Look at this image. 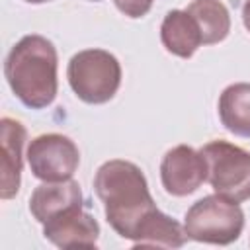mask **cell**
Masks as SVG:
<instances>
[{
	"mask_svg": "<svg viewBox=\"0 0 250 250\" xmlns=\"http://www.w3.org/2000/svg\"><path fill=\"white\" fill-rule=\"evenodd\" d=\"M219 117L227 131L250 139V84L236 82L223 90L219 98Z\"/></svg>",
	"mask_w": 250,
	"mask_h": 250,
	"instance_id": "obj_13",
	"label": "cell"
},
{
	"mask_svg": "<svg viewBox=\"0 0 250 250\" xmlns=\"http://www.w3.org/2000/svg\"><path fill=\"white\" fill-rule=\"evenodd\" d=\"M92 2H100V0H92Z\"/></svg>",
	"mask_w": 250,
	"mask_h": 250,
	"instance_id": "obj_18",
	"label": "cell"
},
{
	"mask_svg": "<svg viewBox=\"0 0 250 250\" xmlns=\"http://www.w3.org/2000/svg\"><path fill=\"white\" fill-rule=\"evenodd\" d=\"M66 78L78 100L100 105L117 94L121 86V64L109 51L84 49L68 61Z\"/></svg>",
	"mask_w": 250,
	"mask_h": 250,
	"instance_id": "obj_3",
	"label": "cell"
},
{
	"mask_svg": "<svg viewBox=\"0 0 250 250\" xmlns=\"http://www.w3.org/2000/svg\"><path fill=\"white\" fill-rule=\"evenodd\" d=\"M94 191L104 203L109 227L121 238L133 240L143 219L156 209L143 170L129 160L104 162L94 176Z\"/></svg>",
	"mask_w": 250,
	"mask_h": 250,
	"instance_id": "obj_1",
	"label": "cell"
},
{
	"mask_svg": "<svg viewBox=\"0 0 250 250\" xmlns=\"http://www.w3.org/2000/svg\"><path fill=\"white\" fill-rule=\"evenodd\" d=\"M27 4H45V2H51V0H25Z\"/></svg>",
	"mask_w": 250,
	"mask_h": 250,
	"instance_id": "obj_17",
	"label": "cell"
},
{
	"mask_svg": "<svg viewBox=\"0 0 250 250\" xmlns=\"http://www.w3.org/2000/svg\"><path fill=\"white\" fill-rule=\"evenodd\" d=\"M188 232L186 229L172 219L170 215L154 209L148 213L143 223L139 225L133 244L135 246H152V248H180L188 242Z\"/></svg>",
	"mask_w": 250,
	"mask_h": 250,
	"instance_id": "obj_12",
	"label": "cell"
},
{
	"mask_svg": "<svg viewBox=\"0 0 250 250\" xmlns=\"http://www.w3.org/2000/svg\"><path fill=\"white\" fill-rule=\"evenodd\" d=\"M0 139H2V188L0 197L12 199L20 191L21 168H23V145L27 139L25 127L12 119L2 117L0 121Z\"/></svg>",
	"mask_w": 250,
	"mask_h": 250,
	"instance_id": "obj_9",
	"label": "cell"
},
{
	"mask_svg": "<svg viewBox=\"0 0 250 250\" xmlns=\"http://www.w3.org/2000/svg\"><path fill=\"white\" fill-rule=\"evenodd\" d=\"M242 23L250 31V0H246L244 6H242Z\"/></svg>",
	"mask_w": 250,
	"mask_h": 250,
	"instance_id": "obj_16",
	"label": "cell"
},
{
	"mask_svg": "<svg viewBox=\"0 0 250 250\" xmlns=\"http://www.w3.org/2000/svg\"><path fill=\"white\" fill-rule=\"evenodd\" d=\"M82 189L76 180H61V182H43L37 186L29 197V211L37 223H47L49 219L61 215L62 211L82 205Z\"/></svg>",
	"mask_w": 250,
	"mask_h": 250,
	"instance_id": "obj_10",
	"label": "cell"
},
{
	"mask_svg": "<svg viewBox=\"0 0 250 250\" xmlns=\"http://www.w3.org/2000/svg\"><path fill=\"white\" fill-rule=\"evenodd\" d=\"M207 180V164L199 150L188 145L170 148L160 162V182L166 193L186 197L201 188Z\"/></svg>",
	"mask_w": 250,
	"mask_h": 250,
	"instance_id": "obj_7",
	"label": "cell"
},
{
	"mask_svg": "<svg viewBox=\"0 0 250 250\" xmlns=\"http://www.w3.org/2000/svg\"><path fill=\"white\" fill-rule=\"evenodd\" d=\"M160 41L164 49L180 59H189L203 45L195 20L186 10H170L160 25Z\"/></svg>",
	"mask_w": 250,
	"mask_h": 250,
	"instance_id": "obj_11",
	"label": "cell"
},
{
	"mask_svg": "<svg viewBox=\"0 0 250 250\" xmlns=\"http://www.w3.org/2000/svg\"><path fill=\"white\" fill-rule=\"evenodd\" d=\"M43 236L59 248H96L100 225L92 213L76 205L43 223Z\"/></svg>",
	"mask_w": 250,
	"mask_h": 250,
	"instance_id": "obj_8",
	"label": "cell"
},
{
	"mask_svg": "<svg viewBox=\"0 0 250 250\" xmlns=\"http://www.w3.org/2000/svg\"><path fill=\"white\" fill-rule=\"evenodd\" d=\"M25 156L31 174L43 182L70 180L80 164V150L76 143L61 133L35 137L29 143Z\"/></svg>",
	"mask_w": 250,
	"mask_h": 250,
	"instance_id": "obj_6",
	"label": "cell"
},
{
	"mask_svg": "<svg viewBox=\"0 0 250 250\" xmlns=\"http://www.w3.org/2000/svg\"><path fill=\"white\" fill-rule=\"evenodd\" d=\"M184 229L189 240L227 246L242 234L244 211L236 201L219 193L205 195L186 211Z\"/></svg>",
	"mask_w": 250,
	"mask_h": 250,
	"instance_id": "obj_4",
	"label": "cell"
},
{
	"mask_svg": "<svg viewBox=\"0 0 250 250\" xmlns=\"http://www.w3.org/2000/svg\"><path fill=\"white\" fill-rule=\"evenodd\" d=\"M59 55L43 35H23L6 55L4 76L14 96L29 109L49 107L59 90Z\"/></svg>",
	"mask_w": 250,
	"mask_h": 250,
	"instance_id": "obj_2",
	"label": "cell"
},
{
	"mask_svg": "<svg viewBox=\"0 0 250 250\" xmlns=\"http://www.w3.org/2000/svg\"><path fill=\"white\" fill-rule=\"evenodd\" d=\"M152 2L154 0H113L115 8L121 14H125L127 18H133V20L146 16L152 8Z\"/></svg>",
	"mask_w": 250,
	"mask_h": 250,
	"instance_id": "obj_15",
	"label": "cell"
},
{
	"mask_svg": "<svg viewBox=\"0 0 250 250\" xmlns=\"http://www.w3.org/2000/svg\"><path fill=\"white\" fill-rule=\"evenodd\" d=\"M215 193L236 203L250 199V152L229 141H211L199 150Z\"/></svg>",
	"mask_w": 250,
	"mask_h": 250,
	"instance_id": "obj_5",
	"label": "cell"
},
{
	"mask_svg": "<svg viewBox=\"0 0 250 250\" xmlns=\"http://www.w3.org/2000/svg\"><path fill=\"white\" fill-rule=\"evenodd\" d=\"M186 12L195 20L203 45H215L227 39L230 31V14L221 0H193Z\"/></svg>",
	"mask_w": 250,
	"mask_h": 250,
	"instance_id": "obj_14",
	"label": "cell"
}]
</instances>
